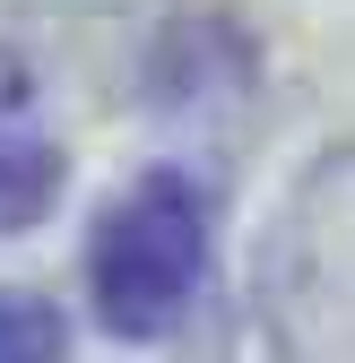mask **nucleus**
I'll list each match as a JSON object with an SVG mask.
<instances>
[{
  "label": "nucleus",
  "instance_id": "2",
  "mask_svg": "<svg viewBox=\"0 0 355 363\" xmlns=\"http://www.w3.org/2000/svg\"><path fill=\"white\" fill-rule=\"evenodd\" d=\"M61 191V147H53V121L35 104V78L26 61L0 52V234H18L53 208Z\"/></svg>",
  "mask_w": 355,
  "mask_h": 363
},
{
  "label": "nucleus",
  "instance_id": "3",
  "mask_svg": "<svg viewBox=\"0 0 355 363\" xmlns=\"http://www.w3.org/2000/svg\"><path fill=\"white\" fill-rule=\"evenodd\" d=\"M0 354H61V311L43 294H0Z\"/></svg>",
  "mask_w": 355,
  "mask_h": 363
},
{
  "label": "nucleus",
  "instance_id": "1",
  "mask_svg": "<svg viewBox=\"0 0 355 363\" xmlns=\"http://www.w3.org/2000/svg\"><path fill=\"white\" fill-rule=\"evenodd\" d=\"M208 242L217 216L191 173H148L96 216L87 242V286L113 337H173L208 294Z\"/></svg>",
  "mask_w": 355,
  "mask_h": 363
}]
</instances>
